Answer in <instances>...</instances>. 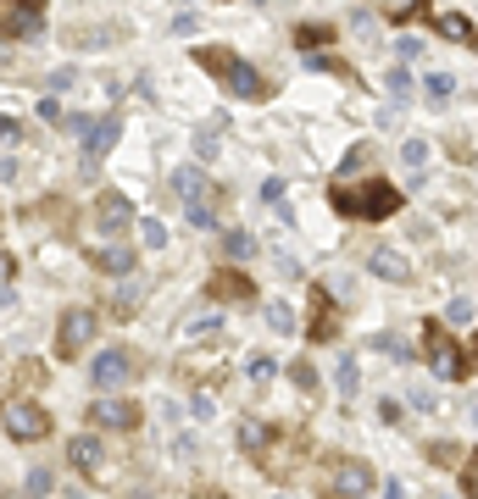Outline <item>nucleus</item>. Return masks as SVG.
Here are the masks:
<instances>
[{
    "mask_svg": "<svg viewBox=\"0 0 478 499\" xmlns=\"http://www.w3.org/2000/svg\"><path fill=\"white\" fill-rule=\"evenodd\" d=\"M329 206L339 211V217H362V222H384V217H395L401 211V189H390L384 178H373V183H334L329 189Z\"/></svg>",
    "mask_w": 478,
    "mask_h": 499,
    "instance_id": "obj_1",
    "label": "nucleus"
},
{
    "mask_svg": "<svg viewBox=\"0 0 478 499\" xmlns=\"http://www.w3.org/2000/svg\"><path fill=\"white\" fill-rule=\"evenodd\" d=\"M195 67H201V73H212V78L229 89L234 100H267L262 73H257V67H250L245 56H234V50H222V45H201V50H195Z\"/></svg>",
    "mask_w": 478,
    "mask_h": 499,
    "instance_id": "obj_2",
    "label": "nucleus"
},
{
    "mask_svg": "<svg viewBox=\"0 0 478 499\" xmlns=\"http://www.w3.org/2000/svg\"><path fill=\"white\" fill-rule=\"evenodd\" d=\"M423 350H428V366H434V372H439L445 383H462V378H467V350H462V344H456L439 322L423 333Z\"/></svg>",
    "mask_w": 478,
    "mask_h": 499,
    "instance_id": "obj_3",
    "label": "nucleus"
},
{
    "mask_svg": "<svg viewBox=\"0 0 478 499\" xmlns=\"http://www.w3.org/2000/svg\"><path fill=\"white\" fill-rule=\"evenodd\" d=\"M0 427H6L17 444H34V439L50 432V416H45V405H34V399H6V405H0Z\"/></svg>",
    "mask_w": 478,
    "mask_h": 499,
    "instance_id": "obj_4",
    "label": "nucleus"
},
{
    "mask_svg": "<svg viewBox=\"0 0 478 499\" xmlns=\"http://www.w3.org/2000/svg\"><path fill=\"white\" fill-rule=\"evenodd\" d=\"M329 488H334V494H350V499H367V494H378V472H373L367 460L345 455V460L329 466Z\"/></svg>",
    "mask_w": 478,
    "mask_h": 499,
    "instance_id": "obj_5",
    "label": "nucleus"
},
{
    "mask_svg": "<svg viewBox=\"0 0 478 499\" xmlns=\"http://www.w3.org/2000/svg\"><path fill=\"white\" fill-rule=\"evenodd\" d=\"M95 327H101V316H95V311H68V316L56 322V355L73 361V355L95 339Z\"/></svg>",
    "mask_w": 478,
    "mask_h": 499,
    "instance_id": "obj_6",
    "label": "nucleus"
},
{
    "mask_svg": "<svg viewBox=\"0 0 478 499\" xmlns=\"http://www.w3.org/2000/svg\"><path fill=\"white\" fill-rule=\"evenodd\" d=\"M95 227H101L106 239H122V233L134 227V206H129V194H117V189H106L101 200H95Z\"/></svg>",
    "mask_w": 478,
    "mask_h": 499,
    "instance_id": "obj_7",
    "label": "nucleus"
},
{
    "mask_svg": "<svg viewBox=\"0 0 478 499\" xmlns=\"http://www.w3.org/2000/svg\"><path fill=\"white\" fill-rule=\"evenodd\" d=\"M89 378H95V388H122V383L134 378V355L112 344V350H101V355H95V366H89Z\"/></svg>",
    "mask_w": 478,
    "mask_h": 499,
    "instance_id": "obj_8",
    "label": "nucleus"
},
{
    "mask_svg": "<svg viewBox=\"0 0 478 499\" xmlns=\"http://www.w3.org/2000/svg\"><path fill=\"white\" fill-rule=\"evenodd\" d=\"M68 460L78 466L89 483H106V444L95 439V432H78V439L68 444Z\"/></svg>",
    "mask_w": 478,
    "mask_h": 499,
    "instance_id": "obj_9",
    "label": "nucleus"
},
{
    "mask_svg": "<svg viewBox=\"0 0 478 499\" xmlns=\"http://www.w3.org/2000/svg\"><path fill=\"white\" fill-rule=\"evenodd\" d=\"M89 422L106 427V432H129V427H140V405H134V399H95Z\"/></svg>",
    "mask_w": 478,
    "mask_h": 499,
    "instance_id": "obj_10",
    "label": "nucleus"
},
{
    "mask_svg": "<svg viewBox=\"0 0 478 499\" xmlns=\"http://www.w3.org/2000/svg\"><path fill=\"white\" fill-rule=\"evenodd\" d=\"M117 139H122V122H117V117L89 122V133H84V173H95V166H101V156H106Z\"/></svg>",
    "mask_w": 478,
    "mask_h": 499,
    "instance_id": "obj_11",
    "label": "nucleus"
},
{
    "mask_svg": "<svg viewBox=\"0 0 478 499\" xmlns=\"http://www.w3.org/2000/svg\"><path fill=\"white\" fill-rule=\"evenodd\" d=\"M173 194L184 200V206H201V200H212V183H206L201 166H178V173H173Z\"/></svg>",
    "mask_w": 478,
    "mask_h": 499,
    "instance_id": "obj_12",
    "label": "nucleus"
},
{
    "mask_svg": "<svg viewBox=\"0 0 478 499\" xmlns=\"http://www.w3.org/2000/svg\"><path fill=\"white\" fill-rule=\"evenodd\" d=\"M367 266H373L384 283H411V261H406L401 250H384V245H378V250L367 255Z\"/></svg>",
    "mask_w": 478,
    "mask_h": 499,
    "instance_id": "obj_13",
    "label": "nucleus"
},
{
    "mask_svg": "<svg viewBox=\"0 0 478 499\" xmlns=\"http://www.w3.org/2000/svg\"><path fill=\"white\" fill-rule=\"evenodd\" d=\"M95 266H101L106 278H129V272H134V250L122 245V239H112L106 250H95Z\"/></svg>",
    "mask_w": 478,
    "mask_h": 499,
    "instance_id": "obj_14",
    "label": "nucleus"
},
{
    "mask_svg": "<svg viewBox=\"0 0 478 499\" xmlns=\"http://www.w3.org/2000/svg\"><path fill=\"white\" fill-rule=\"evenodd\" d=\"M140 299H145V283H134V272L117 278V289H112V311H117V322H129V316L140 311Z\"/></svg>",
    "mask_w": 478,
    "mask_h": 499,
    "instance_id": "obj_15",
    "label": "nucleus"
},
{
    "mask_svg": "<svg viewBox=\"0 0 478 499\" xmlns=\"http://www.w3.org/2000/svg\"><path fill=\"white\" fill-rule=\"evenodd\" d=\"M206 294H212V299H250V294H257V283H250L245 272H217V278L206 283Z\"/></svg>",
    "mask_w": 478,
    "mask_h": 499,
    "instance_id": "obj_16",
    "label": "nucleus"
},
{
    "mask_svg": "<svg viewBox=\"0 0 478 499\" xmlns=\"http://www.w3.org/2000/svg\"><path fill=\"white\" fill-rule=\"evenodd\" d=\"M273 444H278V439H273V427H262V422H250V416L239 422V450H245V455H267Z\"/></svg>",
    "mask_w": 478,
    "mask_h": 499,
    "instance_id": "obj_17",
    "label": "nucleus"
},
{
    "mask_svg": "<svg viewBox=\"0 0 478 499\" xmlns=\"http://www.w3.org/2000/svg\"><path fill=\"white\" fill-rule=\"evenodd\" d=\"M434 28L445 33V40H456V45H473V22H467L462 12H439V17H434Z\"/></svg>",
    "mask_w": 478,
    "mask_h": 499,
    "instance_id": "obj_18",
    "label": "nucleus"
},
{
    "mask_svg": "<svg viewBox=\"0 0 478 499\" xmlns=\"http://www.w3.org/2000/svg\"><path fill=\"white\" fill-rule=\"evenodd\" d=\"M311 306H317V322H311V339H317V344H329V339H334V306H329V294L317 289V299H311Z\"/></svg>",
    "mask_w": 478,
    "mask_h": 499,
    "instance_id": "obj_19",
    "label": "nucleus"
},
{
    "mask_svg": "<svg viewBox=\"0 0 478 499\" xmlns=\"http://www.w3.org/2000/svg\"><path fill=\"white\" fill-rule=\"evenodd\" d=\"M423 94H428V106H445V100L456 94V78L451 73H428V84H423Z\"/></svg>",
    "mask_w": 478,
    "mask_h": 499,
    "instance_id": "obj_20",
    "label": "nucleus"
},
{
    "mask_svg": "<svg viewBox=\"0 0 478 499\" xmlns=\"http://www.w3.org/2000/svg\"><path fill=\"white\" fill-rule=\"evenodd\" d=\"M222 250H229L234 261H250V255H257V239H250V233H239V227H229V233H222Z\"/></svg>",
    "mask_w": 478,
    "mask_h": 499,
    "instance_id": "obj_21",
    "label": "nucleus"
},
{
    "mask_svg": "<svg viewBox=\"0 0 478 499\" xmlns=\"http://www.w3.org/2000/svg\"><path fill=\"white\" fill-rule=\"evenodd\" d=\"M334 383H339V399H350V394L362 388V372H356V361H350V355H339V372H334Z\"/></svg>",
    "mask_w": 478,
    "mask_h": 499,
    "instance_id": "obj_22",
    "label": "nucleus"
},
{
    "mask_svg": "<svg viewBox=\"0 0 478 499\" xmlns=\"http://www.w3.org/2000/svg\"><path fill=\"white\" fill-rule=\"evenodd\" d=\"M290 378H295V388H301V394H317V366H311V361H295V366H290Z\"/></svg>",
    "mask_w": 478,
    "mask_h": 499,
    "instance_id": "obj_23",
    "label": "nucleus"
},
{
    "mask_svg": "<svg viewBox=\"0 0 478 499\" xmlns=\"http://www.w3.org/2000/svg\"><path fill=\"white\" fill-rule=\"evenodd\" d=\"M134 227H140V245H145V250H162V245H167V227H162V222H134Z\"/></svg>",
    "mask_w": 478,
    "mask_h": 499,
    "instance_id": "obj_24",
    "label": "nucleus"
},
{
    "mask_svg": "<svg viewBox=\"0 0 478 499\" xmlns=\"http://www.w3.org/2000/svg\"><path fill=\"white\" fill-rule=\"evenodd\" d=\"M245 378H250V383L262 388V383L273 378V355H250V361H245Z\"/></svg>",
    "mask_w": 478,
    "mask_h": 499,
    "instance_id": "obj_25",
    "label": "nucleus"
},
{
    "mask_svg": "<svg viewBox=\"0 0 478 499\" xmlns=\"http://www.w3.org/2000/svg\"><path fill=\"white\" fill-rule=\"evenodd\" d=\"M189 222H195L201 233H217V211H212V200H201V206H189Z\"/></svg>",
    "mask_w": 478,
    "mask_h": 499,
    "instance_id": "obj_26",
    "label": "nucleus"
},
{
    "mask_svg": "<svg viewBox=\"0 0 478 499\" xmlns=\"http://www.w3.org/2000/svg\"><path fill=\"white\" fill-rule=\"evenodd\" d=\"M267 327L273 333H295V311L290 306H267Z\"/></svg>",
    "mask_w": 478,
    "mask_h": 499,
    "instance_id": "obj_27",
    "label": "nucleus"
},
{
    "mask_svg": "<svg viewBox=\"0 0 478 499\" xmlns=\"http://www.w3.org/2000/svg\"><path fill=\"white\" fill-rule=\"evenodd\" d=\"M395 22H406V17H418V12H428V0H390V6H384Z\"/></svg>",
    "mask_w": 478,
    "mask_h": 499,
    "instance_id": "obj_28",
    "label": "nucleus"
},
{
    "mask_svg": "<svg viewBox=\"0 0 478 499\" xmlns=\"http://www.w3.org/2000/svg\"><path fill=\"white\" fill-rule=\"evenodd\" d=\"M373 350H384V355H395V361H411V350L395 339V333H378V339H373Z\"/></svg>",
    "mask_w": 478,
    "mask_h": 499,
    "instance_id": "obj_29",
    "label": "nucleus"
},
{
    "mask_svg": "<svg viewBox=\"0 0 478 499\" xmlns=\"http://www.w3.org/2000/svg\"><path fill=\"white\" fill-rule=\"evenodd\" d=\"M423 455H428L434 466H462V455H456V444H428Z\"/></svg>",
    "mask_w": 478,
    "mask_h": 499,
    "instance_id": "obj_30",
    "label": "nucleus"
},
{
    "mask_svg": "<svg viewBox=\"0 0 478 499\" xmlns=\"http://www.w3.org/2000/svg\"><path fill=\"white\" fill-rule=\"evenodd\" d=\"M384 89H390L395 100H406V89H411V78H406V67H390V73H384Z\"/></svg>",
    "mask_w": 478,
    "mask_h": 499,
    "instance_id": "obj_31",
    "label": "nucleus"
},
{
    "mask_svg": "<svg viewBox=\"0 0 478 499\" xmlns=\"http://www.w3.org/2000/svg\"><path fill=\"white\" fill-rule=\"evenodd\" d=\"M401 161L411 166V173H418V166L428 161V145H423V139H406V150H401Z\"/></svg>",
    "mask_w": 478,
    "mask_h": 499,
    "instance_id": "obj_32",
    "label": "nucleus"
},
{
    "mask_svg": "<svg viewBox=\"0 0 478 499\" xmlns=\"http://www.w3.org/2000/svg\"><path fill=\"white\" fill-rule=\"evenodd\" d=\"M367 161H373V145H356V150L339 161V178H345V173H356V166H367Z\"/></svg>",
    "mask_w": 478,
    "mask_h": 499,
    "instance_id": "obj_33",
    "label": "nucleus"
},
{
    "mask_svg": "<svg viewBox=\"0 0 478 499\" xmlns=\"http://www.w3.org/2000/svg\"><path fill=\"white\" fill-rule=\"evenodd\" d=\"M456 472H462V488H467V494H478V450L456 466Z\"/></svg>",
    "mask_w": 478,
    "mask_h": 499,
    "instance_id": "obj_34",
    "label": "nucleus"
},
{
    "mask_svg": "<svg viewBox=\"0 0 478 499\" xmlns=\"http://www.w3.org/2000/svg\"><path fill=\"white\" fill-rule=\"evenodd\" d=\"M378 422L395 427V422H401V399H378Z\"/></svg>",
    "mask_w": 478,
    "mask_h": 499,
    "instance_id": "obj_35",
    "label": "nucleus"
},
{
    "mask_svg": "<svg viewBox=\"0 0 478 499\" xmlns=\"http://www.w3.org/2000/svg\"><path fill=\"white\" fill-rule=\"evenodd\" d=\"M28 494H50V472H45V466H34V472H28Z\"/></svg>",
    "mask_w": 478,
    "mask_h": 499,
    "instance_id": "obj_36",
    "label": "nucleus"
},
{
    "mask_svg": "<svg viewBox=\"0 0 478 499\" xmlns=\"http://www.w3.org/2000/svg\"><path fill=\"white\" fill-rule=\"evenodd\" d=\"M262 200H267V206H284V178H267L262 183Z\"/></svg>",
    "mask_w": 478,
    "mask_h": 499,
    "instance_id": "obj_37",
    "label": "nucleus"
},
{
    "mask_svg": "<svg viewBox=\"0 0 478 499\" xmlns=\"http://www.w3.org/2000/svg\"><path fill=\"white\" fill-rule=\"evenodd\" d=\"M212 327H217L212 311H195V316H189V333H212Z\"/></svg>",
    "mask_w": 478,
    "mask_h": 499,
    "instance_id": "obj_38",
    "label": "nucleus"
},
{
    "mask_svg": "<svg viewBox=\"0 0 478 499\" xmlns=\"http://www.w3.org/2000/svg\"><path fill=\"white\" fill-rule=\"evenodd\" d=\"M89 122H95V117H84V111H73V117H68V133H73V139H84V133H89Z\"/></svg>",
    "mask_w": 478,
    "mask_h": 499,
    "instance_id": "obj_39",
    "label": "nucleus"
},
{
    "mask_svg": "<svg viewBox=\"0 0 478 499\" xmlns=\"http://www.w3.org/2000/svg\"><path fill=\"white\" fill-rule=\"evenodd\" d=\"M395 56H401V61H418V56H423V45H418V40H401V45H395Z\"/></svg>",
    "mask_w": 478,
    "mask_h": 499,
    "instance_id": "obj_40",
    "label": "nucleus"
},
{
    "mask_svg": "<svg viewBox=\"0 0 478 499\" xmlns=\"http://www.w3.org/2000/svg\"><path fill=\"white\" fill-rule=\"evenodd\" d=\"M295 40H301V45H323V40H329V28H301Z\"/></svg>",
    "mask_w": 478,
    "mask_h": 499,
    "instance_id": "obj_41",
    "label": "nucleus"
},
{
    "mask_svg": "<svg viewBox=\"0 0 478 499\" xmlns=\"http://www.w3.org/2000/svg\"><path fill=\"white\" fill-rule=\"evenodd\" d=\"M195 156H201V161H212V156H217V139H212V133H201V139H195Z\"/></svg>",
    "mask_w": 478,
    "mask_h": 499,
    "instance_id": "obj_42",
    "label": "nucleus"
},
{
    "mask_svg": "<svg viewBox=\"0 0 478 499\" xmlns=\"http://www.w3.org/2000/svg\"><path fill=\"white\" fill-rule=\"evenodd\" d=\"M0 139H6V145H12V139H23V128H17L12 117H0Z\"/></svg>",
    "mask_w": 478,
    "mask_h": 499,
    "instance_id": "obj_43",
    "label": "nucleus"
},
{
    "mask_svg": "<svg viewBox=\"0 0 478 499\" xmlns=\"http://www.w3.org/2000/svg\"><path fill=\"white\" fill-rule=\"evenodd\" d=\"M6 278H12V255H6V250H0V283H6Z\"/></svg>",
    "mask_w": 478,
    "mask_h": 499,
    "instance_id": "obj_44",
    "label": "nucleus"
},
{
    "mask_svg": "<svg viewBox=\"0 0 478 499\" xmlns=\"http://www.w3.org/2000/svg\"><path fill=\"white\" fill-rule=\"evenodd\" d=\"M467 355H478V333H473V350H467Z\"/></svg>",
    "mask_w": 478,
    "mask_h": 499,
    "instance_id": "obj_45",
    "label": "nucleus"
},
{
    "mask_svg": "<svg viewBox=\"0 0 478 499\" xmlns=\"http://www.w3.org/2000/svg\"><path fill=\"white\" fill-rule=\"evenodd\" d=\"M250 6H262V0H250Z\"/></svg>",
    "mask_w": 478,
    "mask_h": 499,
    "instance_id": "obj_46",
    "label": "nucleus"
},
{
    "mask_svg": "<svg viewBox=\"0 0 478 499\" xmlns=\"http://www.w3.org/2000/svg\"><path fill=\"white\" fill-rule=\"evenodd\" d=\"M473 45H478V33H473Z\"/></svg>",
    "mask_w": 478,
    "mask_h": 499,
    "instance_id": "obj_47",
    "label": "nucleus"
},
{
    "mask_svg": "<svg viewBox=\"0 0 478 499\" xmlns=\"http://www.w3.org/2000/svg\"><path fill=\"white\" fill-rule=\"evenodd\" d=\"M0 61H6V56H0Z\"/></svg>",
    "mask_w": 478,
    "mask_h": 499,
    "instance_id": "obj_48",
    "label": "nucleus"
}]
</instances>
